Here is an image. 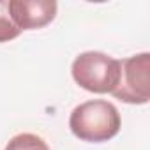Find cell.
I'll use <instances>...</instances> for the list:
<instances>
[{
	"label": "cell",
	"mask_w": 150,
	"mask_h": 150,
	"mask_svg": "<svg viewBox=\"0 0 150 150\" xmlns=\"http://www.w3.org/2000/svg\"><path fill=\"white\" fill-rule=\"evenodd\" d=\"M150 55L139 53L120 60V76L111 92L127 104H146L150 99Z\"/></svg>",
	"instance_id": "cell-3"
},
{
	"label": "cell",
	"mask_w": 150,
	"mask_h": 150,
	"mask_svg": "<svg viewBox=\"0 0 150 150\" xmlns=\"http://www.w3.org/2000/svg\"><path fill=\"white\" fill-rule=\"evenodd\" d=\"M122 120L115 104L96 99L87 101L71 111L69 127L71 132L81 141L104 143L115 138L120 131Z\"/></svg>",
	"instance_id": "cell-1"
},
{
	"label": "cell",
	"mask_w": 150,
	"mask_h": 150,
	"mask_svg": "<svg viewBox=\"0 0 150 150\" xmlns=\"http://www.w3.org/2000/svg\"><path fill=\"white\" fill-rule=\"evenodd\" d=\"M6 150H50V146L41 136L32 132H21L9 139Z\"/></svg>",
	"instance_id": "cell-5"
},
{
	"label": "cell",
	"mask_w": 150,
	"mask_h": 150,
	"mask_svg": "<svg viewBox=\"0 0 150 150\" xmlns=\"http://www.w3.org/2000/svg\"><path fill=\"white\" fill-rule=\"evenodd\" d=\"M21 34V30L14 25L11 14H9V2H0V42H7L16 39Z\"/></svg>",
	"instance_id": "cell-6"
},
{
	"label": "cell",
	"mask_w": 150,
	"mask_h": 150,
	"mask_svg": "<svg viewBox=\"0 0 150 150\" xmlns=\"http://www.w3.org/2000/svg\"><path fill=\"white\" fill-rule=\"evenodd\" d=\"M9 14L20 30H35L51 23L57 16L55 0H11Z\"/></svg>",
	"instance_id": "cell-4"
},
{
	"label": "cell",
	"mask_w": 150,
	"mask_h": 150,
	"mask_svg": "<svg viewBox=\"0 0 150 150\" xmlns=\"http://www.w3.org/2000/svg\"><path fill=\"white\" fill-rule=\"evenodd\" d=\"M71 72L83 90L92 94H111L118 83L120 60L101 51H85L74 58Z\"/></svg>",
	"instance_id": "cell-2"
}]
</instances>
